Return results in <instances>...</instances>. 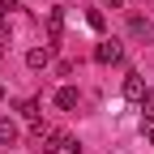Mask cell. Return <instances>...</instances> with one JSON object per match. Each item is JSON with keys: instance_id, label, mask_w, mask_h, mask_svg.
I'll use <instances>...</instances> for the list:
<instances>
[{"instance_id": "obj_8", "label": "cell", "mask_w": 154, "mask_h": 154, "mask_svg": "<svg viewBox=\"0 0 154 154\" xmlns=\"http://www.w3.org/2000/svg\"><path fill=\"white\" fill-rule=\"evenodd\" d=\"M137 107H141V116H146V120H154V90H150V86H146V94L137 99Z\"/></svg>"}, {"instance_id": "obj_10", "label": "cell", "mask_w": 154, "mask_h": 154, "mask_svg": "<svg viewBox=\"0 0 154 154\" xmlns=\"http://www.w3.org/2000/svg\"><path fill=\"white\" fill-rule=\"evenodd\" d=\"M17 116H26V120H38V99H26V103H17Z\"/></svg>"}, {"instance_id": "obj_1", "label": "cell", "mask_w": 154, "mask_h": 154, "mask_svg": "<svg viewBox=\"0 0 154 154\" xmlns=\"http://www.w3.org/2000/svg\"><path fill=\"white\" fill-rule=\"evenodd\" d=\"M94 60H99V64H120L124 60V47L116 43V38H103V43L94 47Z\"/></svg>"}, {"instance_id": "obj_2", "label": "cell", "mask_w": 154, "mask_h": 154, "mask_svg": "<svg viewBox=\"0 0 154 154\" xmlns=\"http://www.w3.org/2000/svg\"><path fill=\"white\" fill-rule=\"evenodd\" d=\"M77 103H82L77 86H60V90H56V107H60V111H77Z\"/></svg>"}, {"instance_id": "obj_9", "label": "cell", "mask_w": 154, "mask_h": 154, "mask_svg": "<svg viewBox=\"0 0 154 154\" xmlns=\"http://www.w3.org/2000/svg\"><path fill=\"white\" fill-rule=\"evenodd\" d=\"M56 146H60V150H69V154H82V141H77V137H69V133H60V137H56Z\"/></svg>"}, {"instance_id": "obj_3", "label": "cell", "mask_w": 154, "mask_h": 154, "mask_svg": "<svg viewBox=\"0 0 154 154\" xmlns=\"http://www.w3.org/2000/svg\"><path fill=\"white\" fill-rule=\"evenodd\" d=\"M150 34H154V26L146 22V17H128V38H137V43H150Z\"/></svg>"}, {"instance_id": "obj_5", "label": "cell", "mask_w": 154, "mask_h": 154, "mask_svg": "<svg viewBox=\"0 0 154 154\" xmlns=\"http://www.w3.org/2000/svg\"><path fill=\"white\" fill-rule=\"evenodd\" d=\"M26 64H30V69H47V64H51V47H30V51H26Z\"/></svg>"}, {"instance_id": "obj_11", "label": "cell", "mask_w": 154, "mask_h": 154, "mask_svg": "<svg viewBox=\"0 0 154 154\" xmlns=\"http://www.w3.org/2000/svg\"><path fill=\"white\" fill-rule=\"evenodd\" d=\"M146 141L154 146V120H146Z\"/></svg>"}, {"instance_id": "obj_6", "label": "cell", "mask_w": 154, "mask_h": 154, "mask_svg": "<svg viewBox=\"0 0 154 154\" xmlns=\"http://www.w3.org/2000/svg\"><path fill=\"white\" fill-rule=\"evenodd\" d=\"M47 30H51V47H56V38H60V30H64V13H60V9L47 13Z\"/></svg>"}, {"instance_id": "obj_7", "label": "cell", "mask_w": 154, "mask_h": 154, "mask_svg": "<svg viewBox=\"0 0 154 154\" xmlns=\"http://www.w3.org/2000/svg\"><path fill=\"white\" fill-rule=\"evenodd\" d=\"M0 146H17V124L13 120H0Z\"/></svg>"}, {"instance_id": "obj_14", "label": "cell", "mask_w": 154, "mask_h": 154, "mask_svg": "<svg viewBox=\"0 0 154 154\" xmlns=\"http://www.w3.org/2000/svg\"><path fill=\"white\" fill-rule=\"evenodd\" d=\"M5 154H9V150H5Z\"/></svg>"}, {"instance_id": "obj_4", "label": "cell", "mask_w": 154, "mask_h": 154, "mask_svg": "<svg viewBox=\"0 0 154 154\" xmlns=\"http://www.w3.org/2000/svg\"><path fill=\"white\" fill-rule=\"evenodd\" d=\"M141 94H146V82H141V73H128V77H124V99H133V103H137Z\"/></svg>"}, {"instance_id": "obj_12", "label": "cell", "mask_w": 154, "mask_h": 154, "mask_svg": "<svg viewBox=\"0 0 154 154\" xmlns=\"http://www.w3.org/2000/svg\"><path fill=\"white\" fill-rule=\"evenodd\" d=\"M99 5H111V9H124V0H99Z\"/></svg>"}, {"instance_id": "obj_13", "label": "cell", "mask_w": 154, "mask_h": 154, "mask_svg": "<svg viewBox=\"0 0 154 154\" xmlns=\"http://www.w3.org/2000/svg\"><path fill=\"white\" fill-rule=\"evenodd\" d=\"M0 103H5V86H0Z\"/></svg>"}]
</instances>
